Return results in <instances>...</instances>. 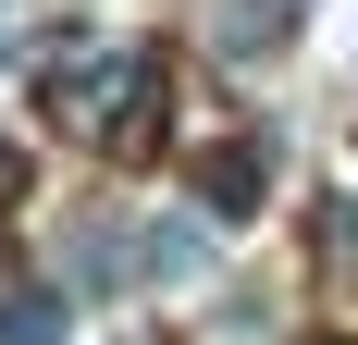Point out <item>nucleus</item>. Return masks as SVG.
I'll list each match as a JSON object with an SVG mask.
<instances>
[{"label": "nucleus", "mask_w": 358, "mask_h": 345, "mask_svg": "<svg viewBox=\"0 0 358 345\" xmlns=\"http://www.w3.org/2000/svg\"><path fill=\"white\" fill-rule=\"evenodd\" d=\"M0 345H62V321H50V296H13V309H0Z\"/></svg>", "instance_id": "nucleus-1"}]
</instances>
